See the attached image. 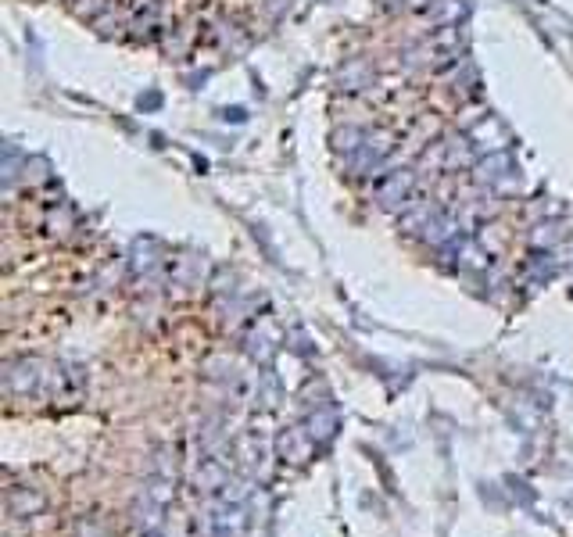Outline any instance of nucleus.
<instances>
[{
	"instance_id": "obj_1",
	"label": "nucleus",
	"mask_w": 573,
	"mask_h": 537,
	"mask_svg": "<svg viewBox=\"0 0 573 537\" xmlns=\"http://www.w3.org/2000/svg\"><path fill=\"white\" fill-rule=\"evenodd\" d=\"M373 190H377L380 205H387V208L405 205V201H416V179H412V172H405V169L384 172Z\"/></svg>"
}]
</instances>
